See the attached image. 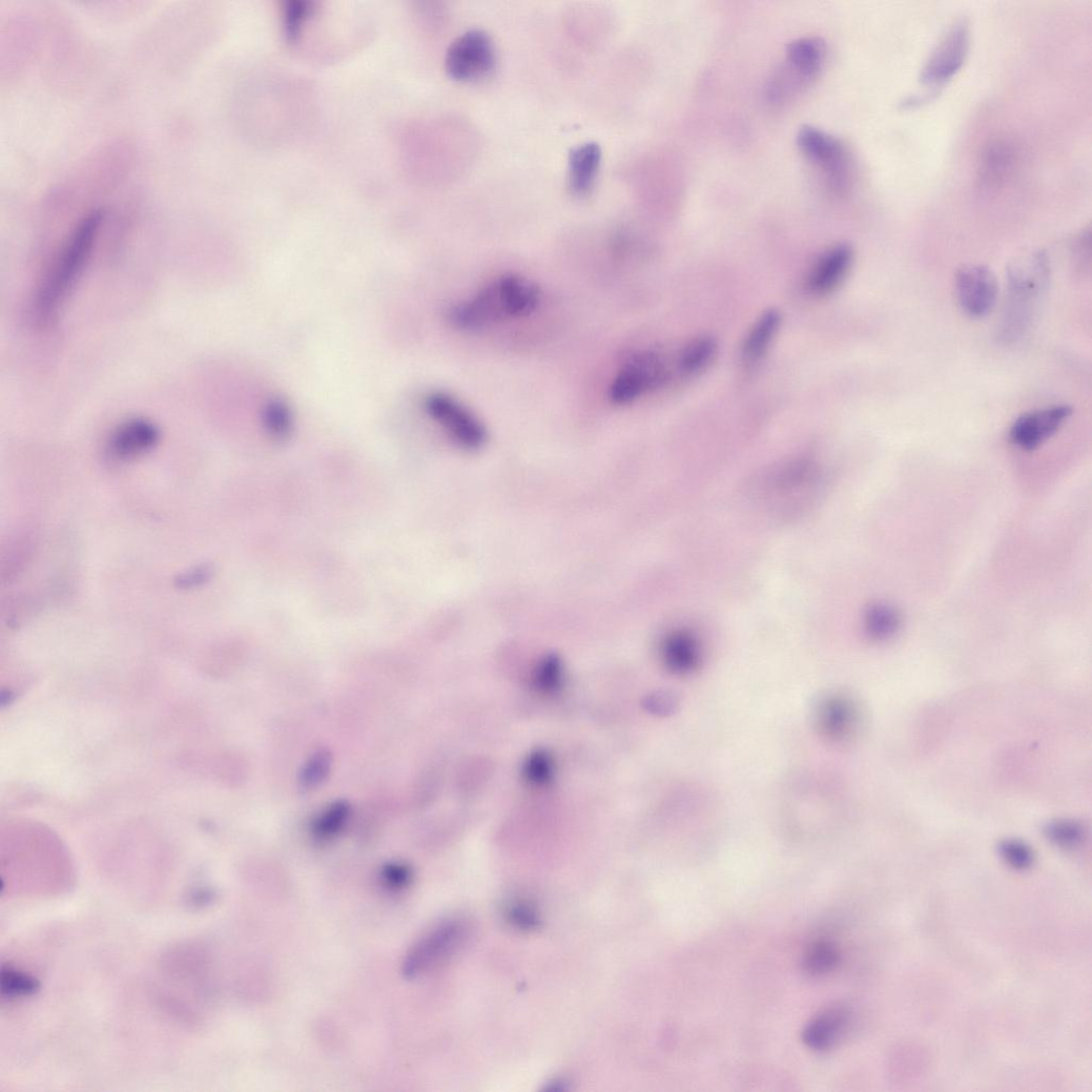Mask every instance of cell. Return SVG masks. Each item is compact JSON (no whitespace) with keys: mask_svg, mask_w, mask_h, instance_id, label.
<instances>
[{"mask_svg":"<svg viewBox=\"0 0 1092 1092\" xmlns=\"http://www.w3.org/2000/svg\"><path fill=\"white\" fill-rule=\"evenodd\" d=\"M540 300L537 284L519 275H504L453 307L449 320L462 332H483L504 321L531 315Z\"/></svg>","mask_w":1092,"mask_h":1092,"instance_id":"cell-1","label":"cell"},{"mask_svg":"<svg viewBox=\"0 0 1092 1092\" xmlns=\"http://www.w3.org/2000/svg\"><path fill=\"white\" fill-rule=\"evenodd\" d=\"M1049 276V263L1043 252L1025 254L1008 266L1007 299L999 329L1003 342H1017L1032 326L1046 294Z\"/></svg>","mask_w":1092,"mask_h":1092,"instance_id":"cell-2","label":"cell"},{"mask_svg":"<svg viewBox=\"0 0 1092 1092\" xmlns=\"http://www.w3.org/2000/svg\"><path fill=\"white\" fill-rule=\"evenodd\" d=\"M101 214L94 212L82 220L63 251L41 284L35 298V313L49 321L71 294L92 256L100 229Z\"/></svg>","mask_w":1092,"mask_h":1092,"instance_id":"cell-3","label":"cell"},{"mask_svg":"<svg viewBox=\"0 0 1092 1092\" xmlns=\"http://www.w3.org/2000/svg\"><path fill=\"white\" fill-rule=\"evenodd\" d=\"M669 379L666 359L656 352L631 357L614 375L608 389L613 405L626 406L662 387Z\"/></svg>","mask_w":1092,"mask_h":1092,"instance_id":"cell-4","label":"cell"},{"mask_svg":"<svg viewBox=\"0 0 1092 1092\" xmlns=\"http://www.w3.org/2000/svg\"><path fill=\"white\" fill-rule=\"evenodd\" d=\"M497 49L491 37L471 29L453 40L445 57L448 75L460 81H476L488 77L497 67Z\"/></svg>","mask_w":1092,"mask_h":1092,"instance_id":"cell-5","label":"cell"},{"mask_svg":"<svg viewBox=\"0 0 1092 1092\" xmlns=\"http://www.w3.org/2000/svg\"><path fill=\"white\" fill-rule=\"evenodd\" d=\"M798 147L825 174L828 187L835 194L847 193L851 185L849 152L834 137L815 128L801 129Z\"/></svg>","mask_w":1092,"mask_h":1092,"instance_id":"cell-6","label":"cell"},{"mask_svg":"<svg viewBox=\"0 0 1092 1092\" xmlns=\"http://www.w3.org/2000/svg\"><path fill=\"white\" fill-rule=\"evenodd\" d=\"M468 935L465 921L451 919L442 922L420 939L404 964L408 977H417L455 953Z\"/></svg>","mask_w":1092,"mask_h":1092,"instance_id":"cell-7","label":"cell"},{"mask_svg":"<svg viewBox=\"0 0 1092 1092\" xmlns=\"http://www.w3.org/2000/svg\"><path fill=\"white\" fill-rule=\"evenodd\" d=\"M425 409L431 419L439 423L461 447L477 450L485 445L487 434L484 425L456 398L437 391L426 398Z\"/></svg>","mask_w":1092,"mask_h":1092,"instance_id":"cell-8","label":"cell"},{"mask_svg":"<svg viewBox=\"0 0 1092 1092\" xmlns=\"http://www.w3.org/2000/svg\"><path fill=\"white\" fill-rule=\"evenodd\" d=\"M955 293L962 311L972 318H984L994 311L999 296L995 273L984 265H965L955 278Z\"/></svg>","mask_w":1092,"mask_h":1092,"instance_id":"cell-9","label":"cell"},{"mask_svg":"<svg viewBox=\"0 0 1092 1092\" xmlns=\"http://www.w3.org/2000/svg\"><path fill=\"white\" fill-rule=\"evenodd\" d=\"M1073 414L1074 409L1068 405L1028 412L1014 422L1009 439L1022 450H1036L1053 438Z\"/></svg>","mask_w":1092,"mask_h":1092,"instance_id":"cell-10","label":"cell"},{"mask_svg":"<svg viewBox=\"0 0 1092 1092\" xmlns=\"http://www.w3.org/2000/svg\"><path fill=\"white\" fill-rule=\"evenodd\" d=\"M968 50V30L964 24L955 26L943 39L924 68L925 85L939 86L951 79L962 67Z\"/></svg>","mask_w":1092,"mask_h":1092,"instance_id":"cell-11","label":"cell"},{"mask_svg":"<svg viewBox=\"0 0 1092 1092\" xmlns=\"http://www.w3.org/2000/svg\"><path fill=\"white\" fill-rule=\"evenodd\" d=\"M160 439L158 427L143 418L122 423L113 432L107 444L108 456L114 461H129L152 450Z\"/></svg>","mask_w":1092,"mask_h":1092,"instance_id":"cell-12","label":"cell"},{"mask_svg":"<svg viewBox=\"0 0 1092 1092\" xmlns=\"http://www.w3.org/2000/svg\"><path fill=\"white\" fill-rule=\"evenodd\" d=\"M854 262V250L849 244L832 246L815 264L809 277L808 287L815 295H827L849 275Z\"/></svg>","mask_w":1092,"mask_h":1092,"instance_id":"cell-13","label":"cell"},{"mask_svg":"<svg viewBox=\"0 0 1092 1092\" xmlns=\"http://www.w3.org/2000/svg\"><path fill=\"white\" fill-rule=\"evenodd\" d=\"M861 713L853 699L834 696L822 704L819 725L823 734L834 740L852 738L859 730Z\"/></svg>","mask_w":1092,"mask_h":1092,"instance_id":"cell-14","label":"cell"},{"mask_svg":"<svg viewBox=\"0 0 1092 1092\" xmlns=\"http://www.w3.org/2000/svg\"><path fill=\"white\" fill-rule=\"evenodd\" d=\"M601 160L602 151L595 142H586L571 150L568 187L574 197L584 198L590 195L601 167Z\"/></svg>","mask_w":1092,"mask_h":1092,"instance_id":"cell-15","label":"cell"},{"mask_svg":"<svg viewBox=\"0 0 1092 1092\" xmlns=\"http://www.w3.org/2000/svg\"><path fill=\"white\" fill-rule=\"evenodd\" d=\"M662 656L665 665L672 672L687 674L693 672L702 661L697 638L689 632L676 631L670 633L662 645Z\"/></svg>","mask_w":1092,"mask_h":1092,"instance_id":"cell-16","label":"cell"},{"mask_svg":"<svg viewBox=\"0 0 1092 1092\" xmlns=\"http://www.w3.org/2000/svg\"><path fill=\"white\" fill-rule=\"evenodd\" d=\"M850 1021L847 1009L833 1007L812 1020L803 1032V1040L813 1049L830 1048L845 1032Z\"/></svg>","mask_w":1092,"mask_h":1092,"instance_id":"cell-17","label":"cell"},{"mask_svg":"<svg viewBox=\"0 0 1092 1092\" xmlns=\"http://www.w3.org/2000/svg\"><path fill=\"white\" fill-rule=\"evenodd\" d=\"M825 44L817 38H803L794 41L788 48V66L808 82L812 81L821 70L825 60Z\"/></svg>","mask_w":1092,"mask_h":1092,"instance_id":"cell-18","label":"cell"},{"mask_svg":"<svg viewBox=\"0 0 1092 1092\" xmlns=\"http://www.w3.org/2000/svg\"><path fill=\"white\" fill-rule=\"evenodd\" d=\"M902 623L899 609L889 603L873 604L864 615L865 631L876 642L893 640L900 632Z\"/></svg>","mask_w":1092,"mask_h":1092,"instance_id":"cell-19","label":"cell"},{"mask_svg":"<svg viewBox=\"0 0 1092 1092\" xmlns=\"http://www.w3.org/2000/svg\"><path fill=\"white\" fill-rule=\"evenodd\" d=\"M780 323L781 315L776 310H770L757 319L743 346V356L747 361L754 362L763 357Z\"/></svg>","mask_w":1092,"mask_h":1092,"instance_id":"cell-20","label":"cell"},{"mask_svg":"<svg viewBox=\"0 0 1092 1092\" xmlns=\"http://www.w3.org/2000/svg\"><path fill=\"white\" fill-rule=\"evenodd\" d=\"M352 814V807L345 800H339L323 809L311 823V832L319 841L337 838L346 827Z\"/></svg>","mask_w":1092,"mask_h":1092,"instance_id":"cell-21","label":"cell"},{"mask_svg":"<svg viewBox=\"0 0 1092 1092\" xmlns=\"http://www.w3.org/2000/svg\"><path fill=\"white\" fill-rule=\"evenodd\" d=\"M717 344L709 337L698 338L690 342L678 358V367L686 375L702 372L713 360Z\"/></svg>","mask_w":1092,"mask_h":1092,"instance_id":"cell-22","label":"cell"},{"mask_svg":"<svg viewBox=\"0 0 1092 1092\" xmlns=\"http://www.w3.org/2000/svg\"><path fill=\"white\" fill-rule=\"evenodd\" d=\"M1043 833L1046 839L1065 850H1075L1083 844L1086 830L1075 819H1055L1045 823Z\"/></svg>","mask_w":1092,"mask_h":1092,"instance_id":"cell-23","label":"cell"},{"mask_svg":"<svg viewBox=\"0 0 1092 1092\" xmlns=\"http://www.w3.org/2000/svg\"><path fill=\"white\" fill-rule=\"evenodd\" d=\"M263 424L268 434L282 440L290 436L293 428L291 408L281 398L268 401L263 409Z\"/></svg>","mask_w":1092,"mask_h":1092,"instance_id":"cell-24","label":"cell"},{"mask_svg":"<svg viewBox=\"0 0 1092 1092\" xmlns=\"http://www.w3.org/2000/svg\"><path fill=\"white\" fill-rule=\"evenodd\" d=\"M315 11L314 3L307 0H290L283 7V28L286 40L290 44H297L301 38L302 29Z\"/></svg>","mask_w":1092,"mask_h":1092,"instance_id":"cell-25","label":"cell"},{"mask_svg":"<svg viewBox=\"0 0 1092 1092\" xmlns=\"http://www.w3.org/2000/svg\"><path fill=\"white\" fill-rule=\"evenodd\" d=\"M333 768V755L325 749L313 753L305 761L300 776L299 785L304 791H311L325 781Z\"/></svg>","mask_w":1092,"mask_h":1092,"instance_id":"cell-26","label":"cell"},{"mask_svg":"<svg viewBox=\"0 0 1092 1092\" xmlns=\"http://www.w3.org/2000/svg\"><path fill=\"white\" fill-rule=\"evenodd\" d=\"M564 668L558 655L545 656L534 672L535 687L545 694L558 691L563 684Z\"/></svg>","mask_w":1092,"mask_h":1092,"instance_id":"cell-27","label":"cell"},{"mask_svg":"<svg viewBox=\"0 0 1092 1092\" xmlns=\"http://www.w3.org/2000/svg\"><path fill=\"white\" fill-rule=\"evenodd\" d=\"M1001 858L1015 870L1024 871L1032 867L1035 855L1032 849L1022 841L1015 839L1004 840L998 847Z\"/></svg>","mask_w":1092,"mask_h":1092,"instance_id":"cell-28","label":"cell"},{"mask_svg":"<svg viewBox=\"0 0 1092 1092\" xmlns=\"http://www.w3.org/2000/svg\"><path fill=\"white\" fill-rule=\"evenodd\" d=\"M506 917L515 929L535 931L541 925V917L535 905L527 900H515L507 906Z\"/></svg>","mask_w":1092,"mask_h":1092,"instance_id":"cell-29","label":"cell"},{"mask_svg":"<svg viewBox=\"0 0 1092 1092\" xmlns=\"http://www.w3.org/2000/svg\"><path fill=\"white\" fill-rule=\"evenodd\" d=\"M839 954L830 943L819 942L811 947L805 957L807 971L812 974L827 973L838 964Z\"/></svg>","mask_w":1092,"mask_h":1092,"instance_id":"cell-30","label":"cell"},{"mask_svg":"<svg viewBox=\"0 0 1092 1092\" xmlns=\"http://www.w3.org/2000/svg\"><path fill=\"white\" fill-rule=\"evenodd\" d=\"M552 757L543 750L532 752L526 759L524 776L533 786H545L553 778Z\"/></svg>","mask_w":1092,"mask_h":1092,"instance_id":"cell-31","label":"cell"},{"mask_svg":"<svg viewBox=\"0 0 1092 1092\" xmlns=\"http://www.w3.org/2000/svg\"><path fill=\"white\" fill-rule=\"evenodd\" d=\"M37 989V981L29 976L20 974L11 968L3 972V993L10 997L27 996Z\"/></svg>","mask_w":1092,"mask_h":1092,"instance_id":"cell-32","label":"cell"},{"mask_svg":"<svg viewBox=\"0 0 1092 1092\" xmlns=\"http://www.w3.org/2000/svg\"><path fill=\"white\" fill-rule=\"evenodd\" d=\"M412 873L407 865L402 863H389L382 871V878L388 887L401 889L411 880Z\"/></svg>","mask_w":1092,"mask_h":1092,"instance_id":"cell-33","label":"cell"},{"mask_svg":"<svg viewBox=\"0 0 1092 1092\" xmlns=\"http://www.w3.org/2000/svg\"><path fill=\"white\" fill-rule=\"evenodd\" d=\"M646 707L654 714L669 715L675 711L677 700L669 693H656L648 697Z\"/></svg>","mask_w":1092,"mask_h":1092,"instance_id":"cell-34","label":"cell"},{"mask_svg":"<svg viewBox=\"0 0 1092 1092\" xmlns=\"http://www.w3.org/2000/svg\"><path fill=\"white\" fill-rule=\"evenodd\" d=\"M211 573L212 571L209 567H198L194 570L181 574L176 583L180 588L198 587L204 584L206 581L210 580Z\"/></svg>","mask_w":1092,"mask_h":1092,"instance_id":"cell-35","label":"cell"}]
</instances>
